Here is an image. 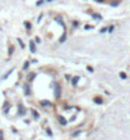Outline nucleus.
<instances>
[{
	"instance_id": "20e7f679",
	"label": "nucleus",
	"mask_w": 130,
	"mask_h": 140,
	"mask_svg": "<svg viewBox=\"0 0 130 140\" xmlns=\"http://www.w3.org/2000/svg\"><path fill=\"white\" fill-rule=\"evenodd\" d=\"M59 121H60V123H61V125H65V123H66V121L62 118V117H59Z\"/></svg>"
},
{
	"instance_id": "f257e3e1",
	"label": "nucleus",
	"mask_w": 130,
	"mask_h": 140,
	"mask_svg": "<svg viewBox=\"0 0 130 140\" xmlns=\"http://www.w3.org/2000/svg\"><path fill=\"white\" fill-rule=\"evenodd\" d=\"M59 94H60V89H59V86H56V89H55V98H59Z\"/></svg>"
},
{
	"instance_id": "423d86ee",
	"label": "nucleus",
	"mask_w": 130,
	"mask_h": 140,
	"mask_svg": "<svg viewBox=\"0 0 130 140\" xmlns=\"http://www.w3.org/2000/svg\"><path fill=\"white\" fill-rule=\"evenodd\" d=\"M77 81H78V77H75V79L73 80V84H74V85H75V84H77Z\"/></svg>"
},
{
	"instance_id": "7ed1b4c3",
	"label": "nucleus",
	"mask_w": 130,
	"mask_h": 140,
	"mask_svg": "<svg viewBox=\"0 0 130 140\" xmlns=\"http://www.w3.org/2000/svg\"><path fill=\"white\" fill-rule=\"evenodd\" d=\"M35 50H36V46H35V43H31V51H33V53H35Z\"/></svg>"
},
{
	"instance_id": "f03ea898",
	"label": "nucleus",
	"mask_w": 130,
	"mask_h": 140,
	"mask_svg": "<svg viewBox=\"0 0 130 140\" xmlns=\"http://www.w3.org/2000/svg\"><path fill=\"white\" fill-rule=\"evenodd\" d=\"M41 104H42V105H46V107H50V105H51V103H50V102L43 100V102H41Z\"/></svg>"
},
{
	"instance_id": "39448f33",
	"label": "nucleus",
	"mask_w": 130,
	"mask_h": 140,
	"mask_svg": "<svg viewBox=\"0 0 130 140\" xmlns=\"http://www.w3.org/2000/svg\"><path fill=\"white\" fill-rule=\"evenodd\" d=\"M94 102H96V103H102V99H101V98H99V99H98V98H96V99H94Z\"/></svg>"
}]
</instances>
